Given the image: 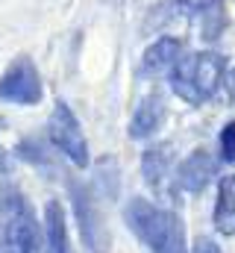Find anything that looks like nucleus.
<instances>
[{"label": "nucleus", "mask_w": 235, "mask_h": 253, "mask_svg": "<svg viewBox=\"0 0 235 253\" xmlns=\"http://www.w3.org/2000/svg\"><path fill=\"white\" fill-rule=\"evenodd\" d=\"M215 171H218V162H215L206 150H194V153L179 165L176 180H179V186L185 191H203L212 183Z\"/></svg>", "instance_id": "obj_6"}, {"label": "nucleus", "mask_w": 235, "mask_h": 253, "mask_svg": "<svg viewBox=\"0 0 235 253\" xmlns=\"http://www.w3.org/2000/svg\"><path fill=\"white\" fill-rule=\"evenodd\" d=\"M47 242H50V253H65V221L59 203L47 206Z\"/></svg>", "instance_id": "obj_12"}, {"label": "nucleus", "mask_w": 235, "mask_h": 253, "mask_svg": "<svg viewBox=\"0 0 235 253\" xmlns=\"http://www.w3.org/2000/svg\"><path fill=\"white\" fill-rule=\"evenodd\" d=\"M197 253H221V251H218L215 245H209V242H200V245H197Z\"/></svg>", "instance_id": "obj_15"}, {"label": "nucleus", "mask_w": 235, "mask_h": 253, "mask_svg": "<svg viewBox=\"0 0 235 253\" xmlns=\"http://www.w3.org/2000/svg\"><path fill=\"white\" fill-rule=\"evenodd\" d=\"M165 168H168V153L165 150H150L144 156V177L153 189H165Z\"/></svg>", "instance_id": "obj_11"}, {"label": "nucleus", "mask_w": 235, "mask_h": 253, "mask_svg": "<svg viewBox=\"0 0 235 253\" xmlns=\"http://www.w3.org/2000/svg\"><path fill=\"white\" fill-rule=\"evenodd\" d=\"M227 88H230V94L235 97V68L230 71V74H227Z\"/></svg>", "instance_id": "obj_16"}, {"label": "nucleus", "mask_w": 235, "mask_h": 253, "mask_svg": "<svg viewBox=\"0 0 235 253\" xmlns=\"http://www.w3.org/2000/svg\"><path fill=\"white\" fill-rule=\"evenodd\" d=\"M179 56H182V44H179L176 39H159V42L144 53V59H141V74H147V77L165 74V71H171V68L179 62Z\"/></svg>", "instance_id": "obj_7"}, {"label": "nucleus", "mask_w": 235, "mask_h": 253, "mask_svg": "<svg viewBox=\"0 0 235 253\" xmlns=\"http://www.w3.org/2000/svg\"><path fill=\"white\" fill-rule=\"evenodd\" d=\"M126 224L153 253H188L185 233L174 212H165L147 200H132L126 206Z\"/></svg>", "instance_id": "obj_1"}, {"label": "nucleus", "mask_w": 235, "mask_h": 253, "mask_svg": "<svg viewBox=\"0 0 235 253\" xmlns=\"http://www.w3.org/2000/svg\"><path fill=\"white\" fill-rule=\"evenodd\" d=\"M224 80V56L221 53H182L171 68V88L188 103L209 100Z\"/></svg>", "instance_id": "obj_2"}, {"label": "nucleus", "mask_w": 235, "mask_h": 253, "mask_svg": "<svg viewBox=\"0 0 235 253\" xmlns=\"http://www.w3.org/2000/svg\"><path fill=\"white\" fill-rule=\"evenodd\" d=\"M182 6H191V9H215L218 0H179Z\"/></svg>", "instance_id": "obj_14"}, {"label": "nucleus", "mask_w": 235, "mask_h": 253, "mask_svg": "<svg viewBox=\"0 0 235 253\" xmlns=\"http://www.w3.org/2000/svg\"><path fill=\"white\" fill-rule=\"evenodd\" d=\"M36 224L33 218L24 212V215H15V221L9 224L6 230V239L0 242V253H33L36 248Z\"/></svg>", "instance_id": "obj_8"}, {"label": "nucleus", "mask_w": 235, "mask_h": 253, "mask_svg": "<svg viewBox=\"0 0 235 253\" xmlns=\"http://www.w3.org/2000/svg\"><path fill=\"white\" fill-rule=\"evenodd\" d=\"M162 118H165V106H162L159 97L141 100V106H138V112H135V118H132V126H129V135H132V138H147V135H153V132L159 129V124H162Z\"/></svg>", "instance_id": "obj_10"}, {"label": "nucleus", "mask_w": 235, "mask_h": 253, "mask_svg": "<svg viewBox=\"0 0 235 253\" xmlns=\"http://www.w3.org/2000/svg\"><path fill=\"white\" fill-rule=\"evenodd\" d=\"M221 147H224V159L235 162V121L227 124V129L221 132Z\"/></svg>", "instance_id": "obj_13"}, {"label": "nucleus", "mask_w": 235, "mask_h": 253, "mask_svg": "<svg viewBox=\"0 0 235 253\" xmlns=\"http://www.w3.org/2000/svg\"><path fill=\"white\" fill-rule=\"evenodd\" d=\"M47 135L53 141V147H59L74 165L85 168L88 165V144H85V135L77 124V115L65 106V103H56L53 115H50V126H47Z\"/></svg>", "instance_id": "obj_3"}, {"label": "nucleus", "mask_w": 235, "mask_h": 253, "mask_svg": "<svg viewBox=\"0 0 235 253\" xmlns=\"http://www.w3.org/2000/svg\"><path fill=\"white\" fill-rule=\"evenodd\" d=\"M74 209H77V221H79L82 242H85L94 253H106L109 236H106V230H103V221H100L94 203H88V197H85L82 189H74Z\"/></svg>", "instance_id": "obj_5"}, {"label": "nucleus", "mask_w": 235, "mask_h": 253, "mask_svg": "<svg viewBox=\"0 0 235 253\" xmlns=\"http://www.w3.org/2000/svg\"><path fill=\"white\" fill-rule=\"evenodd\" d=\"M215 227L224 236H235V174L221 180V194L215 206Z\"/></svg>", "instance_id": "obj_9"}, {"label": "nucleus", "mask_w": 235, "mask_h": 253, "mask_svg": "<svg viewBox=\"0 0 235 253\" xmlns=\"http://www.w3.org/2000/svg\"><path fill=\"white\" fill-rule=\"evenodd\" d=\"M0 100H9V103H39L41 100V80H39V71L30 59H18L12 65L3 80H0Z\"/></svg>", "instance_id": "obj_4"}, {"label": "nucleus", "mask_w": 235, "mask_h": 253, "mask_svg": "<svg viewBox=\"0 0 235 253\" xmlns=\"http://www.w3.org/2000/svg\"><path fill=\"white\" fill-rule=\"evenodd\" d=\"M0 168H3V153H0Z\"/></svg>", "instance_id": "obj_17"}]
</instances>
